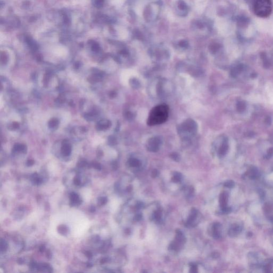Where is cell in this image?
<instances>
[{"label": "cell", "instance_id": "8992f818", "mask_svg": "<svg viewBox=\"0 0 273 273\" xmlns=\"http://www.w3.org/2000/svg\"><path fill=\"white\" fill-rule=\"evenodd\" d=\"M71 147L68 143H65L62 148V153L65 156H68L71 154Z\"/></svg>", "mask_w": 273, "mask_h": 273}, {"label": "cell", "instance_id": "484cf974", "mask_svg": "<svg viewBox=\"0 0 273 273\" xmlns=\"http://www.w3.org/2000/svg\"><path fill=\"white\" fill-rule=\"evenodd\" d=\"M94 167H95L96 169H100V168H101L100 165H99V164H98V163H96V164H95Z\"/></svg>", "mask_w": 273, "mask_h": 273}, {"label": "cell", "instance_id": "9a60e30c", "mask_svg": "<svg viewBox=\"0 0 273 273\" xmlns=\"http://www.w3.org/2000/svg\"><path fill=\"white\" fill-rule=\"evenodd\" d=\"M7 249V244L5 243V241L2 240L1 242V251H5V250Z\"/></svg>", "mask_w": 273, "mask_h": 273}, {"label": "cell", "instance_id": "4fadbf2b", "mask_svg": "<svg viewBox=\"0 0 273 273\" xmlns=\"http://www.w3.org/2000/svg\"><path fill=\"white\" fill-rule=\"evenodd\" d=\"M161 216H162V214L160 211H157L155 212L154 214V218L157 221H159L161 219Z\"/></svg>", "mask_w": 273, "mask_h": 273}, {"label": "cell", "instance_id": "5b68a950", "mask_svg": "<svg viewBox=\"0 0 273 273\" xmlns=\"http://www.w3.org/2000/svg\"><path fill=\"white\" fill-rule=\"evenodd\" d=\"M197 215V211L196 209H193L191 210V212L190 214V217L188 218V219L187 220V223H186V226L187 227L190 226L192 225V223L194 221L195 219H196V217Z\"/></svg>", "mask_w": 273, "mask_h": 273}, {"label": "cell", "instance_id": "ac0fdd59", "mask_svg": "<svg viewBox=\"0 0 273 273\" xmlns=\"http://www.w3.org/2000/svg\"><path fill=\"white\" fill-rule=\"evenodd\" d=\"M159 174V171L157 169L153 170L152 172V177L153 178H156Z\"/></svg>", "mask_w": 273, "mask_h": 273}, {"label": "cell", "instance_id": "603a6c76", "mask_svg": "<svg viewBox=\"0 0 273 273\" xmlns=\"http://www.w3.org/2000/svg\"><path fill=\"white\" fill-rule=\"evenodd\" d=\"M74 183H75V185H79L81 184V181H80L79 179H75V180H74Z\"/></svg>", "mask_w": 273, "mask_h": 273}, {"label": "cell", "instance_id": "2e32d148", "mask_svg": "<svg viewBox=\"0 0 273 273\" xmlns=\"http://www.w3.org/2000/svg\"><path fill=\"white\" fill-rule=\"evenodd\" d=\"M170 157L173 160H174V161H177V162L179 161V160H180L179 155L177 153H172V154L170 155Z\"/></svg>", "mask_w": 273, "mask_h": 273}, {"label": "cell", "instance_id": "ffe728a7", "mask_svg": "<svg viewBox=\"0 0 273 273\" xmlns=\"http://www.w3.org/2000/svg\"><path fill=\"white\" fill-rule=\"evenodd\" d=\"M99 202L100 204H105L107 202V198L106 197H100L99 199Z\"/></svg>", "mask_w": 273, "mask_h": 273}, {"label": "cell", "instance_id": "9c48e42d", "mask_svg": "<svg viewBox=\"0 0 273 273\" xmlns=\"http://www.w3.org/2000/svg\"><path fill=\"white\" fill-rule=\"evenodd\" d=\"M180 243L178 242L177 241H174V242L172 243L170 245L169 249L172 250H174L177 251L179 249V246H180Z\"/></svg>", "mask_w": 273, "mask_h": 273}, {"label": "cell", "instance_id": "d6986e66", "mask_svg": "<svg viewBox=\"0 0 273 273\" xmlns=\"http://www.w3.org/2000/svg\"><path fill=\"white\" fill-rule=\"evenodd\" d=\"M190 266H191L190 272H192V273H196L197 272V266H196V265H190Z\"/></svg>", "mask_w": 273, "mask_h": 273}, {"label": "cell", "instance_id": "ba28073f", "mask_svg": "<svg viewBox=\"0 0 273 273\" xmlns=\"http://www.w3.org/2000/svg\"><path fill=\"white\" fill-rule=\"evenodd\" d=\"M71 200L73 204H77L80 203V200H79V197L77 195V194L75 193H72L71 195Z\"/></svg>", "mask_w": 273, "mask_h": 273}, {"label": "cell", "instance_id": "7a4b0ae2", "mask_svg": "<svg viewBox=\"0 0 273 273\" xmlns=\"http://www.w3.org/2000/svg\"><path fill=\"white\" fill-rule=\"evenodd\" d=\"M272 10L273 4L271 0H255L254 11L258 17L266 18L271 15Z\"/></svg>", "mask_w": 273, "mask_h": 273}, {"label": "cell", "instance_id": "7c38bea8", "mask_svg": "<svg viewBox=\"0 0 273 273\" xmlns=\"http://www.w3.org/2000/svg\"><path fill=\"white\" fill-rule=\"evenodd\" d=\"M131 84L132 85V87H133L134 88H139L140 86L139 81L136 79H132V81L131 82Z\"/></svg>", "mask_w": 273, "mask_h": 273}, {"label": "cell", "instance_id": "277c9868", "mask_svg": "<svg viewBox=\"0 0 273 273\" xmlns=\"http://www.w3.org/2000/svg\"><path fill=\"white\" fill-rule=\"evenodd\" d=\"M162 143V139L160 136H154L150 138L148 140L147 148V150L152 152H157L159 150L161 144Z\"/></svg>", "mask_w": 273, "mask_h": 273}, {"label": "cell", "instance_id": "5bb4252c", "mask_svg": "<svg viewBox=\"0 0 273 273\" xmlns=\"http://www.w3.org/2000/svg\"><path fill=\"white\" fill-rule=\"evenodd\" d=\"M186 5L183 0H180L178 2V7L181 10H185L186 8Z\"/></svg>", "mask_w": 273, "mask_h": 273}, {"label": "cell", "instance_id": "4316f807", "mask_svg": "<svg viewBox=\"0 0 273 273\" xmlns=\"http://www.w3.org/2000/svg\"><path fill=\"white\" fill-rule=\"evenodd\" d=\"M12 128H14V129H16V128H18V126H19V124L17 123H13L12 124Z\"/></svg>", "mask_w": 273, "mask_h": 273}, {"label": "cell", "instance_id": "52a82bcc", "mask_svg": "<svg viewBox=\"0 0 273 273\" xmlns=\"http://www.w3.org/2000/svg\"><path fill=\"white\" fill-rule=\"evenodd\" d=\"M129 165L132 167H139L141 164L140 161L138 160V159H134V158L130 159L129 161Z\"/></svg>", "mask_w": 273, "mask_h": 273}, {"label": "cell", "instance_id": "7402d4cb", "mask_svg": "<svg viewBox=\"0 0 273 273\" xmlns=\"http://www.w3.org/2000/svg\"><path fill=\"white\" fill-rule=\"evenodd\" d=\"M142 219V216L140 214H138L134 217V219L136 221H140Z\"/></svg>", "mask_w": 273, "mask_h": 273}, {"label": "cell", "instance_id": "6da1fadb", "mask_svg": "<svg viewBox=\"0 0 273 273\" xmlns=\"http://www.w3.org/2000/svg\"><path fill=\"white\" fill-rule=\"evenodd\" d=\"M169 107L165 104L155 106L150 112L147 120L148 126L161 124L167 120L169 115Z\"/></svg>", "mask_w": 273, "mask_h": 273}, {"label": "cell", "instance_id": "8fae6325", "mask_svg": "<svg viewBox=\"0 0 273 273\" xmlns=\"http://www.w3.org/2000/svg\"><path fill=\"white\" fill-rule=\"evenodd\" d=\"M58 121L56 119H52L49 123V126H50V128H55L56 126H58Z\"/></svg>", "mask_w": 273, "mask_h": 273}, {"label": "cell", "instance_id": "e0dca14e", "mask_svg": "<svg viewBox=\"0 0 273 273\" xmlns=\"http://www.w3.org/2000/svg\"><path fill=\"white\" fill-rule=\"evenodd\" d=\"M179 46L181 47L186 48V47H187L188 46V42L186 41H185V40H183V41H181L179 43Z\"/></svg>", "mask_w": 273, "mask_h": 273}, {"label": "cell", "instance_id": "3957f363", "mask_svg": "<svg viewBox=\"0 0 273 273\" xmlns=\"http://www.w3.org/2000/svg\"><path fill=\"white\" fill-rule=\"evenodd\" d=\"M197 130V125L192 119H188L184 122L178 128L179 134L193 135Z\"/></svg>", "mask_w": 273, "mask_h": 273}, {"label": "cell", "instance_id": "83f0119b", "mask_svg": "<svg viewBox=\"0 0 273 273\" xmlns=\"http://www.w3.org/2000/svg\"><path fill=\"white\" fill-rule=\"evenodd\" d=\"M33 163H34V162H33V161H32V160H29V161L27 162V164H28V165H33Z\"/></svg>", "mask_w": 273, "mask_h": 273}, {"label": "cell", "instance_id": "d4e9b609", "mask_svg": "<svg viewBox=\"0 0 273 273\" xmlns=\"http://www.w3.org/2000/svg\"><path fill=\"white\" fill-rule=\"evenodd\" d=\"M110 143H112V144H114L116 143V141H115V139L114 138H112V137H111V138L110 139Z\"/></svg>", "mask_w": 273, "mask_h": 273}, {"label": "cell", "instance_id": "44dd1931", "mask_svg": "<svg viewBox=\"0 0 273 273\" xmlns=\"http://www.w3.org/2000/svg\"><path fill=\"white\" fill-rule=\"evenodd\" d=\"M234 183L231 181H228L225 184V186L227 187H233Z\"/></svg>", "mask_w": 273, "mask_h": 273}, {"label": "cell", "instance_id": "30bf717a", "mask_svg": "<svg viewBox=\"0 0 273 273\" xmlns=\"http://www.w3.org/2000/svg\"><path fill=\"white\" fill-rule=\"evenodd\" d=\"M181 178H182L181 174L178 172H176V173H174V175L173 176L172 180L174 183H178L181 180Z\"/></svg>", "mask_w": 273, "mask_h": 273}, {"label": "cell", "instance_id": "cb8c5ba5", "mask_svg": "<svg viewBox=\"0 0 273 273\" xmlns=\"http://www.w3.org/2000/svg\"><path fill=\"white\" fill-rule=\"evenodd\" d=\"M133 117V114H132V113L131 112H128L126 113V117L127 118H129V119H131Z\"/></svg>", "mask_w": 273, "mask_h": 273}]
</instances>
